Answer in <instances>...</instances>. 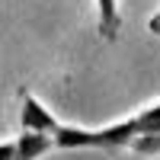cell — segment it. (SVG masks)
I'll use <instances>...</instances> for the list:
<instances>
[{
    "label": "cell",
    "instance_id": "obj_1",
    "mask_svg": "<svg viewBox=\"0 0 160 160\" xmlns=\"http://www.w3.org/2000/svg\"><path fill=\"white\" fill-rule=\"evenodd\" d=\"M19 125H22V131H42V135H55L58 131V118L51 115V109L38 99V96H32L29 90H19Z\"/></svg>",
    "mask_w": 160,
    "mask_h": 160
},
{
    "label": "cell",
    "instance_id": "obj_2",
    "mask_svg": "<svg viewBox=\"0 0 160 160\" xmlns=\"http://www.w3.org/2000/svg\"><path fill=\"white\" fill-rule=\"evenodd\" d=\"M55 148V138L42 131H22L16 138V160H38Z\"/></svg>",
    "mask_w": 160,
    "mask_h": 160
},
{
    "label": "cell",
    "instance_id": "obj_3",
    "mask_svg": "<svg viewBox=\"0 0 160 160\" xmlns=\"http://www.w3.org/2000/svg\"><path fill=\"white\" fill-rule=\"evenodd\" d=\"M96 26L106 42H115L118 29H122V13H118V0H96Z\"/></svg>",
    "mask_w": 160,
    "mask_h": 160
},
{
    "label": "cell",
    "instance_id": "obj_4",
    "mask_svg": "<svg viewBox=\"0 0 160 160\" xmlns=\"http://www.w3.org/2000/svg\"><path fill=\"white\" fill-rule=\"evenodd\" d=\"M135 122H138V135H160V102L135 112Z\"/></svg>",
    "mask_w": 160,
    "mask_h": 160
},
{
    "label": "cell",
    "instance_id": "obj_5",
    "mask_svg": "<svg viewBox=\"0 0 160 160\" xmlns=\"http://www.w3.org/2000/svg\"><path fill=\"white\" fill-rule=\"evenodd\" d=\"M128 148L135 154H141V157H157L160 154V135H138Z\"/></svg>",
    "mask_w": 160,
    "mask_h": 160
},
{
    "label": "cell",
    "instance_id": "obj_6",
    "mask_svg": "<svg viewBox=\"0 0 160 160\" xmlns=\"http://www.w3.org/2000/svg\"><path fill=\"white\" fill-rule=\"evenodd\" d=\"M0 160H16V141H0Z\"/></svg>",
    "mask_w": 160,
    "mask_h": 160
},
{
    "label": "cell",
    "instance_id": "obj_7",
    "mask_svg": "<svg viewBox=\"0 0 160 160\" xmlns=\"http://www.w3.org/2000/svg\"><path fill=\"white\" fill-rule=\"evenodd\" d=\"M148 29L160 35V13H157V16H151V22H148Z\"/></svg>",
    "mask_w": 160,
    "mask_h": 160
}]
</instances>
